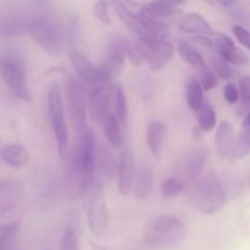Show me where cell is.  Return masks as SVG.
Instances as JSON below:
<instances>
[{"label": "cell", "mask_w": 250, "mask_h": 250, "mask_svg": "<svg viewBox=\"0 0 250 250\" xmlns=\"http://www.w3.org/2000/svg\"><path fill=\"white\" fill-rule=\"evenodd\" d=\"M177 49L178 54H180L181 59L183 61H186V62L189 63L190 66H193L195 68H200V70H205L207 68L204 56L197 49L193 48L192 45H189L186 42H180L177 45Z\"/></svg>", "instance_id": "26"}, {"label": "cell", "mask_w": 250, "mask_h": 250, "mask_svg": "<svg viewBox=\"0 0 250 250\" xmlns=\"http://www.w3.org/2000/svg\"><path fill=\"white\" fill-rule=\"evenodd\" d=\"M215 143L217 151L222 158L231 161L243 158L239 146V137L234 136L233 129L227 121L221 122L217 127Z\"/></svg>", "instance_id": "11"}, {"label": "cell", "mask_w": 250, "mask_h": 250, "mask_svg": "<svg viewBox=\"0 0 250 250\" xmlns=\"http://www.w3.org/2000/svg\"><path fill=\"white\" fill-rule=\"evenodd\" d=\"M217 83H219V81H217L216 73L212 72V71H210V70H208V68L202 70V76H200V84H202L204 92H209V90H211L212 88L216 87Z\"/></svg>", "instance_id": "35"}, {"label": "cell", "mask_w": 250, "mask_h": 250, "mask_svg": "<svg viewBox=\"0 0 250 250\" xmlns=\"http://www.w3.org/2000/svg\"><path fill=\"white\" fill-rule=\"evenodd\" d=\"M19 229L17 224H6L0 226V246L6 243Z\"/></svg>", "instance_id": "39"}, {"label": "cell", "mask_w": 250, "mask_h": 250, "mask_svg": "<svg viewBox=\"0 0 250 250\" xmlns=\"http://www.w3.org/2000/svg\"><path fill=\"white\" fill-rule=\"evenodd\" d=\"M212 66H214L215 73H216L217 77L222 78V80H226V78L231 77V66H229V63L220 54L214 56V59H212Z\"/></svg>", "instance_id": "31"}, {"label": "cell", "mask_w": 250, "mask_h": 250, "mask_svg": "<svg viewBox=\"0 0 250 250\" xmlns=\"http://www.w3.org/2000/svg\"><path fill=\"white\" fill-rule=\"evenodd\" d=\"M124 1L126 2V4L131 5V6H136L137 5V0H124Z\"/></svg>", "instance_id": "43"}, {"label": "cell", "mask_w": 250, "mask_h": 250, "mask_svg": "<svg viewBox=\"0 0 250 250\" xmlns=\"http://www.w3.org/2000/svg\"><path fill=\"white\" fill-rule=\"evenodd\" d=\"M185 226L175 215H159L146 224L143 229V243L151 248L175 246L182 241Z\"/></svg>", "instance_id": "1"}, {"label": "cell", "mask_w": 250, "mask_h": 250, "mask_svg": "<svg viewBox=\"0 0 250 250\" xmlns=\"http://www.w3.org/2000/svg\"><path fill=\"white\" fill-rule=\"evenodd\" d=\"M5 244H2V246H0V250H4L5 249Z\"/></svg>", "instance_id": "45"}, {"label": "cell", "mask_w": 250, "mask_h": 250, "mask_svg": "<svg viewBox=\"0 0 250 250\" xmlns=\"http://www.w3.org/2000/svg\"><path fill=\"white\" fill-rule=\"evenodd\" d=\"M48 111L50 117L51 128L56 139V146L61 158H66L68 151V132L65 121V109L60 90L56 85L48 92Z\"/></svg>", "instance_id": "5"}, {"label": "cell", "mask_w": 250, "mask_h": 250, "mask_svg": "<svg viewBox=\"0 0 250 250\" xmlns=\"http://www.w3.org/2000/svg\"><path fill=\"white\" fill-rule=\"evenodd\" d=\"M114 95V87L110 82L99 83L94 89L90 92L88 97V112L95 124H104V120L106 115L109 114L110 102Z\"/></svg>", "instance_id": "8"}, {"label": "cell", "mask_w": 250, "mask_h": 250, "mask_svg": "<svg viewBox=\"0 0 250 250\" xmlns=\"http://www.w3.org/2000/svg\"><path fill=\"white\" fill-rule=\"evenodd\" d=\"M61 250H80V241L75 229L67 227L61 241Z\"/></svg>", "instance_id": "32"}, {"label": "cell", "mask_w": 250, "mask_h": 250, "mask_svg": "<svg viewBox=\"0 0 250 250\" xmlns=\"http://www.w3.org/2000/svg\"><path fill=\"white\" fill-rule=\"evenodd\" d=\"M112 6H114L115 11L119 15L120 20L124 22L125 24L129 27L132 31L138 33V36H154L146 28V23L143 22L142 17L139 15L133 14L131 10H128L126 2L124 0H111Z\"/></svg>", "instance_id": "18"}, {"label": "cell", "mask_w": 250, "mask_h": 250, "mask_svg": "<svg viewBox=\"0 0 250 250\" xmlns=\"http://www.w3.org/2000/svg\"><path fill=\"white\" fill-rule=\"evenodd\" d=\"M189 202L203 214L212 215L219 212L226 204V193L219 177L209 173L195 181L189 193Z\"/></svg>", "instance_id": "2"}, {"label": "cell", "mask_w": 250, "mask_h": 250, "mask_svg": "<svg viewBox=\"0 0 250 250\" xmlns=\"http://www.w3.org/2000/svg\"><path fill=\"white\" fill-rule=\"evenodd\" d=\"M224 97L229 104H236L239 100V98H241V93H239V89L236 87V84H233V83H227L225 85Z\"/></svg>", "instance_id": "38"}, {"label": "cell", "mask_w": 250, "mask_h": 250, "mask_svg": "<svg viewBox=\"0 0 250 250\" xmlns=\"http://www.w3.org/2000/svg\"><path fill=\"white\" fill-rule=\"evenodd\" d=\"M208 159V151L204 148L189 150L182 156L176 166L178 180L182 182H195L204 170Z\"/></svg>", "instance_id": "9"}, {"label": "cell", "mask_w": 250, "mask_h": 250, "mask_svg": "<svg viewBox=\"0 0 250 250\" xmlns=\"http://www.w3.org/2000/svg\"><path fill=\"white\" fill-rule=\"evenodd\" d=\"M70 61L75 68L76 73L85 82L90 84H99V75H98V67H95L89 59L78 51L77 49H71L68 51Z\"/></svg>", "instance_id": "17"}, {"label": "cell", "mask_w": 250, "mask_h": 250, "mask_svg": "<svg viewBox=\"0 0 250 250\" xmlns=\"http://www.w3.org/2000/svg\"><path fill=\"white\" fill-rule=\"evenodd\" d=\"M29 34L36 43L51 56H59L62 53V46L56 37L53 27L44 20H36L28 26Z\"/></svg>", "instance_id": "10"}, {"label": "cell", "mask_w": 250, "mask_h": 250, "mask_svg": "<svg viewBox=\"0 0 250 250\" xmlns=\"http://www.w3.org/2000/svg\"><path fill=\"white\" fill-rule=\"evenodd\" d=\"M0 159L10 167H23L29 161V150L23 144H10L0 150Z\"/></svg>", "instance_id": "22"}, {"label": "cell", "mask_w": 250, "mask_h": 250, "mask_svg": "<svg viewBox=\"0 0 250 250\" xmlns=\"http://www.w3.org/2000/svg\"><path fill=\"white\" fill-rule=\"evenodd\" d=\"M153 168L150 165H144L139 170L136 180V188H134V197L139 200L146 199L151 192L153 187Z\"/></svg>", "instance_id": "24"}, {"label": "cell", "mask_w": 250, "mask_h": 250, "mask_svg": "<svg viewBox=\"0 0 250 250\" xmlns=\"http://www.w3.org/2000/svg\"><path fill=\"white\" fill-rule=\"evenodd\" d=\"M232 32H233L237 41H238L242 45L246 46L247 49H249L250 50V32L248 29H246L244 27L238 26V24H237V26H233Z\"/></svg>", "instance_id": "37"}, {"label": "cell", "mask_w": 250, "mask_h": 250, "mask_svg": "<svg viewBox=\"0 0 250 250\" xmlns=\"http://www.w3.org/2000/svg\"><path fill=\"white\" fill-rule=\"evenodd\" d=\"M186 98H187V104L190 110L193 111H199L204 105V89H203L200 82L197 80H190L187 84L186 90Z\"/></svg>", "instance_id": "27"}, {"label": "cell", "mask_w": 250, "mask_h": 250, "mask_svg": "<svg viewBox=\"0 0 250 250\" xmlns=\"http://www.w3.org/2000/svg\"><path fill=\"white\" fill-rule=\"evenodd\" d=\"M214 39V46L217 53L225 59L229 63L236 66H246L250 62L249 56L243 50L236 46L231 38L226 34L216 33Z\"/></svg>", "instance_id": "14"}, {"label": "cell", "mask_w": 250, "mask_h": 250, "mask_svg": "<svg viewBox=\"0 0 250 250\" xmlns=\"http://www.w3.org/2000/svg\"><path fill=\"white\" fill-rule=\"evenodd\" d=\"M20 24L11 19H0V37L19 33Z\"/></svg>", "instance_id": "36"}, {"label": "cell", "mask_w": 250, "mask_h": 250, "mask_svg": "<svg viewBox=\"0 0 250 250\" xmlns=\"http://www.w3.org/2000/svg\"><path fill=\"white\" fill-rule=\"evenodd\" d=\"M87 194V219L89 229L95 236H103L106 233L110 225L109 211L104 197V187L94 183Z\"/></svg>", "instance_id": "6"}, {"label": "cell", "mask_w": 250, "mask_h": 250, "mask_svg": "<svg viewBox=\"0 0 250 250\" xmlns=\"http://www.w3.org/2000/svg\"><path fill=\"white\" fill-rule=\"evenodd\" d=\"M180 29L185 33L199 34V36H215L211 24L198 12H189L181 19Z\"/></svg>", "instance_id": "20"}, {"label": "cell", "mask_w": 250, "mask_h": 250, "mask_svg": "<svg viewBox=\"0 0 250 250\" xmlns=\"http://www.w3.org/2000/svg\"><path fill=\"white\" fill-rule=\"evenodd\" d=\"M45 250H53V249H45Z\"/></svg>", "instance_id": "46"}, {"label": "cell", "mask_w": 250, "mask_h": 250, "mask_svg": "<svg viewBox=\"0 0 250 250\" xmlns=\"http://www.w3.org/2000/svg\"><path fill=\"white\" fill-rule=\"evenodd\" d=\"M115 171H117L114 156L104 146H100L97 151V164H95L94 183L105 187L114 177Z\"/></svg>", "instance_id": "16"}, {"label": "cell", "mask_w": 250, "mask_h": 250, "mask_svg": "<svg viewBox=\"0 0 250 250\" xmlns=\"http://www.w3.org/2000/svg\"><path fill=\"white\" fill-rule=\"evenodd\" d=\"M94 16L105 26L111 24V17L107 10V2L105 0H98L94 5Z\"/></svg>", "instance_id": "33"}, {"label": "cell", "mask_w": 250, "mask_h": 250, "mask_svg": "<svg viewBox=\"0 0 250 250\" xmlns=\"http://www.w3.org/2000/svg\"><path fill=\"white\" fill-rule=\"evenodd\" d=\"M186 4V0H154L143 5L139 15L154 21L161 22L163 19H168L180 12V7Z\"/></svg>", "instance_id": "13"}, {"label": "cell", "mask_w": 250, "mask_h": 250, "mask_svg": "<svg viewBox=\"0 0 250 250\" xmlns=\"http://www.w3.org/2000/svg\"><path fill=\"white\" fill-rule=\"evenodd\" d=\"M205 1H207L209 5H214V4H215L214 0H205Z\"/></svg>", "instance_id": "44"}, {"label": "cell", "mask_w": 250, "mask_h": 250, "mask_svg": "<svg viewBox=\"0 0 250 250\" xmlns=\"http://www.w3.org/2000/svg\"><path fill=\"white\" fill-rule=\"evenodd\" d=\"M166 134V126L159 120H150L146 126V144L151 154L159 156L163 148L164 138Z\"/></svg>", "instance_id": "23"}, {"label": "cell", "mask_w": 250, "mask_h": 250, "mask_svg": "<svg viewBox=\"0 0 250 250\" xmlns=\"http://www.w3.org/2000/svg\"><path fill=\"white\" fill-rule=\"evenodd\" d=\"M0 75L15 97L24 102L31 100V93L27 88L26 71L21 59L12 54L2 55L0 58Z\"/></svg>", "instance_id": "4"}, {"label": "cell", "mask_w": 250, "mask_h": 250, "mask_svg": "<svg viewBox=\"0 0 250 250\" xmlns=\"http://www.w3.org/2000/svg\"><path fill=\"white\" fill-rule=\"evenodd\" d=\"M125 60H126V58L121 54L107 50L105 60L98 67L99 83L110 82V80L121 75L122 71H124Z\"/></svg>", "instance_id": "19"}, {"label": "cell", "mask_w": 250, "mask_h": 250, "mask_svg": "<svg viewBox=\"0 0 250 250\" xmlns=\"http://www.w3.org/2000/svg\"><path fill=\"white\" fill-rule=\"evenodd\" d=\"M136 45L143 61L155 72L163 70L175 55V48L164 36H139Z\"/></svg>", "instance_id": "3"}, {"label": "cell", "mask_w": 250, "mask_h": 250, "mask_svg": "<svg viewBox=\"0 0 250 250\" xmlns=\"http://www.w3.org/2000/svg\"><path fill=\"white\" fill-rule=\"evenodd\" d=\"M243 126L247 127V128H248V127H250V111L248 112V115H247V116H246V119H244Z\"/></svg>", "instance_id": "42"}, {"label": "cell", "mask_w": 250, "mask_h": 250, "mask_svg": "<svg viewBox=\"0 0 250 250\" xmlns=\"http://www.w3.org/2000/svg\"><path fill=\"white\" fill-rule=\"evenodd\" d=\"M239 93H241L242 110L250 109V76H247L241 80Z\"/></svg>", "instance_id": "34"}, {"label": "cell", "mask_w": 250, "mask_h": 250, "mask_svg": "<svg viewBox=\"0 0 250 250\" xmlns=\"http://www.w3.org/2000/svg\"><path fill=\"white\" fill-rule=\"evenodd\" d=\"M239 142H241L242 150H243L244 155L247 156L250 153V127H248L247 132L239 136Z\"/></svg>", "instance_id": "40"}, {"label": "cell", "mask_w": 250, "mask_h": 250, "mask_svg": "<svg viewBox=\"0 0 250 250\" xmlns=\"http://www.w3.org/2000/svg\"><path fill=\"white\" fill-rule=\"evenodd\" d=\"M65 90L67 98V106L70 111L73 127L77 133H82L87 127V104L84 93L80 82L73 76L65 77Z\"/></svg>", "instance_id": "7"}, {"label": "cell", "mask_w": 250, "mask_h": 250, "mask_svg": "<svg viewBox=\"0 0 250 250\" xmlns=\"http://www.w3.org/2000/svg\"><path fill=\"white\" fill-rule=\"evenodd\" d=\"M198 115V125L203 132H210L216 126V112L215 109L208 103H204Z\"/></svg>", "instance_id": "29"}, {"label": "cell", "mask_w": 250, "mask_h": 250, "mask_svg": "<svg viewBox=\"0 0 250 250\" xmlns=\"http://www.w3.org/2000/svg\"><path fill=\"white\" fill-rule=\"evenodd\" d=\"M185 189V185L178 178H168L165 180L161 185V194L165 199H172L177 197Z\"/></svg>", "instance_id": "30"}, {"label": "cell", "mask_w": 250, "mask_h": 250, "mask_svg": "<svg viewBox=\"0 0 250 250\" xmlns=\"http://www.w3.org/2000/svg\"><path fill=\"white\" fill-rule=\"evenodd\" d=\"M107 50L121 54L125 58L128 59L134 66H139L143 62V59H142L141 54H139L136 43H132L128 39L124 38L121 36H112L110 38Z\"/></svg>", "instance_id": "21"}, {"label": "cell", "mask_w": 250, "mask_h": 250, "mask_svg": "<svg viewBox=\"0 0 250 250\" xmlns=\"http://www.w3.org/2000/svg\"><path fill=\"white\" fill-rule=\"evenodd\" d=\"M216 1L224 7H233L236 6L238 0H216Z\"/></svg>", "instance_id": "41"}, {"label": "cell", "mask_w": 250, "mask_h": 250, "mask_svg": "<svg viewBox=\"0 0 250 250\" xmlns=\"http://www.w3.org/2000/svg\"><path fill=\"white\" fill-rule=\"evenodd\" d=\"M24 190L17 181L0 182V215L15 209L22 203Z\"/></svg>", "instance_id": "15"}, {"label": "cell", "mask_w": 250, "mask_h": 250, "mask_svg": "<svg viewBox=\"0 0 250 250\" xmlns=\"http://www.w3.org/2000/svg\"><path fill=\"white\" fill-rule=\"evenodd\" d=\"M136 159L131 150H125L120 154L117 160V182L122 195H128L133 188Z\"/></svg>", "instance_id": "12"}, {"label": "cell", "mask_w": 250, "mask_h": 250, "mask_svg": "<svg viewBox=\"0 0 250 250\" xmlns=\"http://www.w3.org/2000/svg\"><path fill=\"white\" fill-rule=\"evenodd\" d=\"M121 126H122L121 122L119 121L116 115L110 114V112L106 115V117H105L104 120L105 136H106L109 143L116 149L121 148L122 143H124Z\"/></svg>", "instance_id": "25"}, {"label": "cell", "mask_w": 250, "mask_h": 250, "mask_svg": "<svg viewBox=\"0 0 250 250\" xmlns=\"http://www.w3.org/2000/svg\"><path fill=\"white\" fill-rule=\"evenodd\" d=\"M114 103L117 119L121 122L122 126H127L128 124V103H127L126 94L119 85L114 88Z\"/></svg>", "instance_id": "28"}]
</instances>
